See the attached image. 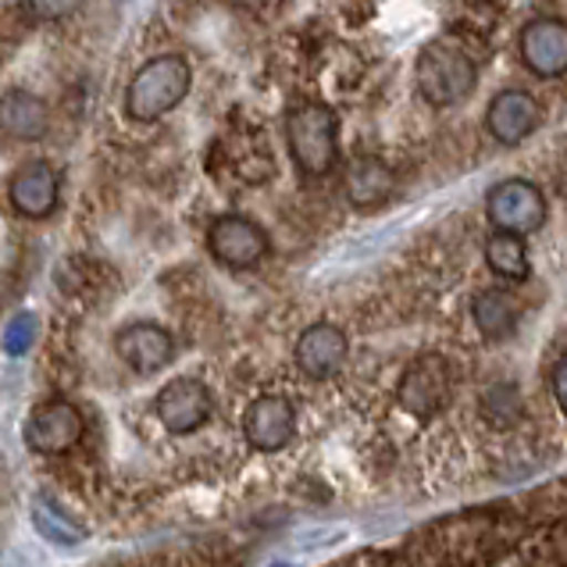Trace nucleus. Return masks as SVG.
Instances as JSON below:
<instances>
[{
    "mask_svg": "<svg viewBox=\"0 0 567 567\" xmlns=\"http://www.w3.org/2000/svg\"><path fill=\"white\" fill-rule=\"evenodd\" d=\"M522 58L536 75L557 79L567 72V22L536 19L522 32Z\"/></svg>",
    "mask_w": 567,
    "mask_h": 567,
    "instance_id": "obj_14",
    "label": "nucleus"
},
{
    "mask_svg": "<svg viewBox=\"0 0 567 567\" xmlns=\"http://www.w3.org/2000/svg\"><path fill=\"white\" fill-rule=\"evenodd\" d=\"M414 79H417V93L425 96L432 107H453L467 101V93L478 83V72H475V61L467 58L461 47L440 40V43H429L425 51L417 54Z\"/></svg>",
    "mask_w": 567,
    "mask_h": 567,
    "instance_id": "obj_3",
    "label": "nucleus"
},
{
    "mask_svg": "<svg viewBox=\"0 0 567 567\" xmlns=\"http://www.w3.org/2000/svg\"><path fill=\"white\" fill-rule=\"evenodd\" d=\"M37 336H40V318L32 311H19L4 329V353L8 358H25L37 347Z\"/></svg>",
    "mask_w": 567,
    "mask_h": 567,
    "instance_id": "obj_20",
    "label": "nucleus"
},
{
    "mask_svg": "<svg viewBox=\"0 0 567 567\" xmlns=\"http://www.w3.org/2000/svg\"><path fill=\"white\" fill-rule=\"evenodd\" d=\"M396 403L414 417H435L450 403V368L440 353L414 358L396 382Z\"/></svg>",
    "mask_w": 567,
    "mask_h": 567,
    "instance_id": "obj_5",
    "label": "nucleus"
},
{
    "mask_svg": "<svg viewBox=\"0 0 567 567\" xmlns=\"http://www.w3.org/2000/svg\"><path fill=\"white\" fill-rule=\"evenodd\" d=\"M286 143L297 168L307 179H321L336 165L339 151V118L326 104H300L286 118Z\"/></svg>",
    "mask_w": 567,
    "mask_h": 567,
    "instance_id": "obj_2",
    "label": "nucleus"
},
{
    "mask_svg": "<svg viewBox=\"0 0 567 567\" xmlns=\"http://www.w3.org/2000/svg\"><path fill=\"white\" fill-rule=\"evenodd\" d=\"M0 128L14 140H43L51 128V107L40 96H32L25 90H14L8 96H0Z\"/></svg>",
    "mask_w": 567,
    "mask_h": 567,
    "instance_id": "obj_16",
    "label": "nucleus"
},
{
    "mask_svg": "<svg viewBox=\"0 0 567 567\" xmlns=\"http://www.w3.org/2000/svg\"><path fill=\"white\" fill-rule=\"evenodd\" d=\"M225 4H233V8H243V11H261L268 0H225Z\"/></svg>",
    "mask_w": 567,
    "mask_h": 567,
    "instance_id": "obj_23",
    "label": "nucleus"
},
{
    "mask_svg": "<svg viewBox=\"0 0 567 567\" xmlns=\"http://www.w3.org/2000/svg\"><path fill=\"white\" fill-rule=\"evenodd\" d=\"M8 200L22 218H51L61 200V179L47 161H25V165L11 175Z\"/></svg>",
    "mask_w": 567,
    "mask_h": 567,
    "instance_id": "obj_11",
    "label": "nucleus"
},
{
    "mask_svg": "<svg viewBox=\"0 0 567 567\" xmlns=\"http://www.w3.org/2000/svg\"><path fill=\"white\" fill-rule=\"evenodd\" d=\"M86 0H29V8L40 14V19H64V14H72L83 8Z\"/></svg>",
    "mask_w": 567,
    "mask_h": 567,
    "instance_id": "obj_21",
    "label": "nucleus"
},
{
    "mask_svg": "<svg viewBox=\"0 0 567 567\" xmlns=\"http://www.w3.org/2000/svg\"><path fill=\"white\" fill-rule=\"evenodd\" d=\"M347 336L343 329H336L332 321H318V326L303 329L297 347H293V361L307 379H332L347 361Z\"/></svg>",
    "mask_w": 567,
    "mask_h": 567,
    "instance_id": "obj_12",
    "label": "nucleus"
},
{
    "mask_svg": "<svg viewBox=\"0 0 567 567\" xmlns=\"http://www.w3.org/2000/svg\"><path fill=\"white\" fill-rule=\"evenodd\" d=\"M485 261L496 275H504V279H514L522 282L528 279V250H525V239L514 236V233H496L485 243Z\"/></svg>",
    "mask_w": 567,
    "mask_h": 567,
    "instance_id": "obj_19",
    "label": "nucleus"
},
{
    "mask_svg": "<svg viewBox=\"0 0 567 567\" xmlns=\"http://www.w3.org/2000/svg\"><path fill=\"white\" fill-rule=\"evenodd\" d=\"M485 210H489L496 233H514V236L536 233L546 221L543 193L525 179H507L493 186L489 197H485Z\"/></svg>",
    "mask_w": 567,
    "mask_h": 567,
    "instance_id": "obj_8",
    "label": "nucleus"
},
{
    "mask_svg": "<svg viewBox=\"0 0 567 567\" xmlns=\"http://www.w3.org/2000/svg\"><path fill=\"white\" fill-rule=\"evenodd\" d=\"M554 400L560 403V411L567 414V353L554 368Z\"/></svg>",
    "mask_w": 567,
    "mask_h": 567,
    "instance_id": "obj_22",
    "label": "nucleus"
},
{
    "mask_svg": "<svg viewBox=\"0 0 567 567\" xmlns=\"http://www.w3.org/2000/svg\"><path fill=\"white\" fill-rule=\"evenodd\" d=\"M543 111L539 104L532 101V93L522 90H504L493 96L489 111H485V122H489V133L504 143V147H517L525 143L532 133L539 128Z\"/></svg>",
    "mask_w": 567,
    "mask_h": 567,
    "instance_id": "obj_13",
    "label": "nucleus"
},
{
    "mask_svg": "<svg viewBox=\"0 0 567 567\" xmlns=\"http://www.w3.org/2000/svg\"><path fill=\"white\" fill-rule=\"evenodd\" d=\"M243 435L261 453H279L293 443L297 435V411L293 403L279 393H261L243 411Z\"/></svg>",
    "mask_w": 567,
    "mask_h": 567,
    "instance_id": "obj_9",
    "label": "nucleus"
},
{
    "mask_svg": "<svg viewBox=\"0 0 567 567\" xmlns=\"http://www.w3.org/2000/svg\"><path fill=\"white\" fill-rule=\"evenodd\" d=\"M29 522H32V528H37L40 539L54 543V546H79L86 539V528L79 522H72V517H64L58 507L47 504V499H32Z\"/></svg>",
    "mask_w": 567,
    "mask_h": 567,
    "instance_id": "obj_18",
    "label": "nucleus"
},
{
    "mask_svg": "<svg viewBox=\"0 0 567 567\" xmlns=\"http://www.w3.org/2000/svg\"><path fill=\"white\" fill-rule=\"evenodd\" d=\"M393 186H396V179H393V172H389V165L379 157H371V154L353 157L350 168H347V179H343L347 200L353 207H361V210L385 204L389 193H393Z\"/></svg>",
    "mask_w": 567,
    "mask_h": 567,
    "instance_id": "obj_15",
    "label": "nucleus"
},
{
    "mask_svg": "<svg viewBox=\"0 0 567 567\" xmlns=\"http://www.w3.org/2000/svg\"><path fill=\"white\" fill-rule=\"evenodd\" d=\"M207 250L225 268H254L268 257V233L243 215H221L207 229Z\"/></svg>",
    "mask_w": 567,
    "mask_h": 567,
    "instance_id": "obj_6",
    "label": "nucleus"
},
{
    "mask_svg": "<svg viewBox=\"0 0 567 567\" xmlns=\"http://www.w3.org/2000/svg\"><path fill=\"white\" fill-rule=\"evenodd\" d=\"M115 353L136 375H157L175 358V339L168 329L154 326V321H133V326H125L115 336Z\"/></svg>",
    "mask_w": 567,
    "mask_h": 567,
    "instance_id": "obj_10",
    "label": "nucleus"
},
{
    "mask_svg": "<svg viewBox=\"0 0 567 567\" xmlns=\"http://www.w3.org/2000/svg\"><path fill=\"white\" fill-rule=\"evenodd\" d=\"M215 411V400H210V389L200 379L179 375L168 385H161V393L154 400V414L172 435H189L204 429Z\"/></svg>",
    "mask_w": 567,
    "mask_h": 567,
    "instance_id": "obj_7",
    "label": "nucleus"
},
{
    "mask_svg": "<svg viewBox=\"0 0 567 567\" xmlns=\"http://www.w3.org/2000/svg\"><path fill=\"white\" fill-rule=\"evenodd\" d=\"M193 72L183 54H157L128 79L125 115L133 122H157L175 111L189 93Z\"/></svg>",
    "mask_w": 567,
    "mask_h": 567,
    "instance_id": "obj_1",
    "label": "nucleus"
},
{
    "mask_svg": "<svg viewBox=\"0 0 567 567\" xmlns=\"http://www.w3.org/2000/svg\"><path fill=\"white\" fill-rule=\"evenodd\" d=\"M472 315H475V326L485 339H504L517 329V318H522V307L511 293L504 289H482L472 303Z\"/></svg>",
    "mask_w": 567,
    "mask_h": 567,
    "instance_id": "obj_17",
    "label": "nucleus"
},
{
    "mask_svg": "<svg viewBox=\"0 0 567 567\" xmlns=\"http://www.w3.org/2000/svg\"><path fill=\"white\" fill-rule=\"evenodd\" d=\"M86 432V417L75 408L72 400H43L29 411L25 421V443L32 453H43V457H61L72 446H79Z\"/></svg>",
    "mask_w": 567,
    "mask_h": 567,
    "instance_id": "obj_4",
    "label": "nucleus"
}]
</instances>
